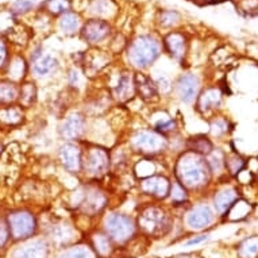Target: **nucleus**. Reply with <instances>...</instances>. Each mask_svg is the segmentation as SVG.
<instances>
[{
    "mask_svg": "<svg viewBox=\"0 0 258 258\" xmlns=\"http://www.w3.org/2000/svg\"><path fill=\"white\" fill-rule=\"evenodd\" d=\"M224 160H226V152L222 148H216V146L208 156H206V162H207L208 169H210L214 181L215 180L222 181L224 178H227Z\"/></svg>",
    "mask_w": 258,
    "mask_h": 258,
    "instance_id": "nucleus-30",
    "label": "nucleus"
},
{
    "mask_svg": "<svg viewBox=\"0 0 258 258\" xmlns=\"http://www.w3.org/2000/svg\"><path fill=\"white\" fill-rule=\"evenodd\" d=\"M251 211H253V204L250 203L247 199L239 198L231 206V208L224 215V218L227 220H231V222H239V220L246 219L251 214Z\"/></svg>",
    "mask_w": 258,
    "mask_h": 258,
    "instance_id": "nucleus-38",
    "label": "nucleus"
},
{
    "mask_svg": "<svg viewBox=\"0 0 258 258\" xmlns=\"http://www.w3.org/2000/svg\"><path fill=\"white\" fill-rule=\"evenodd\" d=\"M84 239L88 242V245L92 247L98 258H114L115 254L119 251L112 239L99 227L98 224L92 226L84 234Z\"/></svg>",
    "mask_w": 258,
    "mask_h": 258,
    "instance_id": "nucleus-24",
    "label": "nucleus"
},
{
    "mask_svg": "<svg viewBox=\"0 0 258 258\" xmlns=\"http://www.w3.org/2000/svg\"><path fill=\"white\" fill-rule=\"evenodd\" d=\"M202 88L203 80L199 73L185 69L174 77L172 98L176 99L182 106H194Z\"/></svg>",
    "mask_w": 258,
    "mask_h": 258,
    "instance_id": "nucleus-13",
    "label": "nucleus"
},
{
    "mask_svg": "<svg viewBox=\"0 0 258 258\" xmlns=\"http://www.w3.org/2000/svg\"><path fill=\"white\" fill-rule=\"evenodd\" d=\"M238 254L241 258H253L258 254V237L246 238L238 247Z\"/></svg>",
    "mask_w": 258,
    "mask_h": 258,
    "instance_id": "nucleus-45",
    "label": "nucleus"
},
{
    "mask_svg": "<svg viewBox=\"0 0 258 258\" xmlns=\"http://www.w3.org/2000/svg\"><path fill=\"white\" fill-rule=\"evenodd\" d=\"M45 9L50 15L61 17L72 10V2L71 0H46Z\"/></svg>",
    "mask_w": 258,
    "mask_h": 258,
    "instance_id": "nucleus-43",
    "label": "nucleus"
},
{
    "mask_svg": "<svg viewBox=\"0 0 258 258\" xmlns=\"http://www.w3.org/2000/svg\"><path fill=\"white\" fill-rule=\"evenodd\" d=\"M181 21V15L176 10H164L158 17V23L162 29H173Z\"/></svg>",
    "mask_w": 258,
    "mask_h": 258,
    "instance_id": "nucleus-44",
    "label": "nucleus"
},
{
    "mask_svg": "<svg viewBox=\"0 0 258 258\" xmlns=\"http://www.w3.org/2000/svg\"><path fill=\"white\" fill-rule=\"evenodd\" d=\"M134 215L141 237L146 241L169 237L177 222V215L169 206L157 202H142Z\"/></svg>",
    "mask_w": 258,
    "mask_h": 258,
    "instance_id": "nucleus-3",
    "label": "nucleus"
},
{
    "mask_svg": "<svg viewBox=\"0 0 258 258\" xmlns=\"http://www.w3.org/2000/svg\"><path fill=\"white\" fill-rule=\"evenodd\" d=\"M96 224L112 239L118 250L130 249L136 242L142 239L136 215L119 208H108Z\"/></svg>",
    "mask_w": 258,
    "mask_h": 258,
    "instance_id": "nucleus-4",
    "label": "nucleus"
},
{
    "mask_svg": "<svg viewBox=\"0 0 258 258\" xmlns=\"http://www.w3.org/2000/svg\"><path fill=\"white\" fill-rule=\"evenodd\" d=\"M230 132H231V122H230L229 118L216 114L208 119L207 136L212 141L223 140L224 137L229 136Z\"/></svg>",
    "mask_w": 258,
    "mask_h": 258,
    "instance_id": "nucleus-32",
    "label": "nucleus"
},
{
    "mask_svg": "<svg viewBox=\"0 0 258 258\" xmlns=\"http://www.w3.org/2000/svg\"><path fill=\"white\" fill-rule=\"evenodd\" d=\"M166 157L164 158H153V157H137L132 165V174L136 181L144 180L157 173H162V165L165 164Z\"/></svg>",
    "mask_w": 258,
    "mask_h": 258,
    "instance_id": "nucleus-26",
    "label": "nucleus"
},
{
    "mask_svg": "<svg viewBox=\"0 0 258 258\" xmlns=\"http://www.w3.org/2000/svg\"><path fill=\"white\" fill-rule=\"evenodd\" d=\"M112 27L110 22L104 19H98V18H91L87 22L83 23V27L80 30V37L85 43L89 46H99L103 42L111 37Z\"/></svg>",
    "mask_w": 258,
    "mask_h": 258,
    "instance_id": "nucleus-22",
    "label": "nucleus"
},
{
    "mask_svg": "<svg viewBox=\"0 0 258 258\" xmlns=\"http://www.w3.org/2000/svg\"><path fill=\"white\" fill-rule=\"evenodd\" d=\"M41 235L46 238L53 251L57 253L84 239V233L73 216H51L46 223L41 224Z\"/></svg>",
    "mask_w": 258,
    "mask_h": 258,
    "instance_id": "nucleus-8",
    "label": "nucleus"
},
{
    "mask_svg": "<svg viewBox=\"0 0 258 258\" xmlns=\"http://www.w3.org/2000/svg\"><path fill=\"white\" fill-rule=\"evenodd\" d=\"M5 153H6V145H5V142H3V141L0 140V160L3 158Z\"/></svg>",
    "mask_w": 258,
    "mask_h": 258,
    "instance_id": "nucleus-50",
    "label": "nucleus"
},
{
    "mask_svg": "<svg viewBox=\"0 0 258 258\" xmlns=\"http://www.w3.org/2000/svg\"><path fill=\"white\" fill-rule=\"evenodd\" d=\"M19 85L21 84L0 76V107L17 104L19 99Z\"/></svg>",
    "mask_w": 258,
    "mask_h": 258,
    "instance_id": "nucleus-35",
    "label": "nucleus"
},
{
    "mask_svg": "<svg viewBox=\"0 0 258 258\" xmlns=\"http://www.w3.org/2000/svg\"><path fill=\"white\" fill-rule=\"evenodd\" d=\"M257 176H258V172H257Z\"/></svg>",
    "mask_w": 258,
    "mask_h": 258,
    "instance_id": "nucleus-53",
    "label": "nucleus"
},
{
    "mask_svg": "<svg viewBox=\"0 0 258 258\" xmlns=\"http://www.w3.org/2000/svg\"><path fill=\"white\" fill-rule=\"evenodd\" d=\"M11 55H13V53L10 51L9 43L6 42V39L0 38V75L3 73V71L7 67Z\"/></svg>",
    "mask_w": 258,
    "mask_h": 258,
    "instance_id": "nucleus-47",
    "label": "nucleus"
},
{
    "mask_svg": "<svg viewBox=\"0 0 258 258\" xmlns=\"http://www.w3.org/2000/svg\"><path fill=\"white\" fill-rule=\"evenodd\" d=\"M30 79L38 81L50 79L61 69V61L50 51H45L42 46L33 49L29 58Z\"/></svg>",
    "mask_w": 258,
    "mask_h": 258,
    "instance_id": "nucleus-14",
    "label": "nucleus"
},
{
    "mask_svg": "<svg viewBox=\"0 0 258 258\" xmlns=\"http://www.w3.org/2000/svg\"><path fill=\"white\" fill-rule=\"evenodd\" d=\"M27 111L19 104L0 107V130H13L25 124Z\"/></svg>",
    "mask_w": 258,
    "mask_h": 258,
    "instance_id": "nucleus-28",
    "label": "nucleus"
},
{
    "mask_svg": "<svg viewBox=\"0 0 258 258\" xmlns=\"http://www.w3.org/2000/svg\"><path fill=\"white\" fill-rule=\"evenodd\" d=\"M216 218L215 210L207 199L192 200L189 206L177 215L182 231L190 234H199L208 230L215 223Z\"/></svg>",
    "mask_w": 258,
    "mask_h": 258,
    "instance_id": "nucleus-10",
    "label": "nucleus"
},
{
    "mask_svg": "<svg viewBox=\"0 0 258 258\" xmlns=\"http://www.w3.org/2000/svg\"><path fill=\"white\" fill-rule=\"evenodd\" d=\"M65 208L77 219L96 223L110 207V194L103 181H80L65 195Z\"/></svg>",
    "mask_w": 258,
    "mask_h": 258,
    "instance_id": "nucleus-1",
    "label": "nucleus"
},
{
    "mask_svg": "<svg viewBox=\"0 0 258 258\" xmlns=\"http://www.w3.org/2000/svg\"><path fill=\"white\" fill-rule=\"evenodd\" d=\"M116 11V6L112 0H91L88 5V13L93 18L104 19L112 17Z\"/></svg>",
    "mask_w": 258,
    "mask_h": 258,
    "instance_id": "nucleus-37",
    "label": "nucleus"
},
{
    "mask_svg": "<svg viewBox=\"0 0 258 258\" xmlns=\"http://www.w3.org/2000/svg\"><path fill=\"white\" fill-rule=\"evenodd\" d=\"M134 84H136V96L146 107L160 106L162 102L156 83L149 72H134Z\"/></svg>",
    "mask_w": 258,
    "mask_h": 258,
    "instance_id": "nucleus-23",
    "label": "nucleus"
},
{
    "mask_svg": "<svg viewBox=\"0 0 258 258\" xmlns=\"http://www.w3.org/2000/svg\"><path fill=\"white\" fill-rule=\"evenodd\" d=\"M224 164H226V174H227V177L235 178L237 177V174L239 173L241 170L245 169L246 165H247V161H246L239 153L226 152Z\"/></svg>",
    "mask_w": 258,
    "mask_h": 258,
    "instance_id": "nucleus-39",
    "label": "nucleus"
},
{
    "mask_svg": "<svg viewBox=\"0 0 258 258\" xmlns=\"http://www.w3.org/2000/svg\"><path fill=\"white\" fill-rule=\"evenodd\" d=\"M35 7H37V0H15L10 7V14L14 17L26 15L31 13Z\"/></svg>",
    "mask_w": 258,
    "mask_h": 258,
    "instance_id": "nucleus-46",
    "label": "nucleus"
},
{
    "mask_svg": "<svg viewBox=\"0 0 258 258\" xmlns=\"http://www.w3.org/2000/svg\"><path fill=\"white\" fill-rule=\"evenodd\" d=\"M55 157L61 169L80 181L83 168V142H61L57 148Z\"/></svg>",
    "mask_w": 258,
    "mask_h": 258,
    "instance_id": "nucleus-16",
    "label": "nucleus"
},
{
    "mask_svg": "<svg viewBox=\"0 0 258 258\" xmlns=\"http://www.w3.org/2000/svg\"><path fill=\"white\" fill-rule=\"evenodd\" d=\"M239 198H241V192H239L238 185H234L227 181V178H224L222 181H218V185H215L212 190L210 203H211L212 208L215 210L216 215L224 218L231 206Z\"/></svg>",
    "mask_w": 258,
    "mask_h": 258,
    "instance_id": "nucleus-21",
    "label": "nucleus"
},
{
    "mask_svg": "<svg viewBox=\"0 0 258 258\" xmlns=\"http://www.w3.org/2000/svg\"><path fill=\"white\" fill-rule=\"evenodd\" d=\"M162 47L172 61L184 67V63L186 62V57H188V49H189L188 38L184 33L181 31L168 33L162 39Z\"/></svg>",
    "mask_w": 258,
    "mask_h": 258,
    "instance_id": "nucleus-25",
    "label": "nucleus"
},
{
    "mask_svg": "<svg viewBox=\"0 0 258 258\" xmlns=\"http://www.w3.org/2000/svg\"><path fill=\"white\" fill-rule=\"evenodd\" d=\"M122 142L136 157L164 158L168 157L169 152L168 138L153 130L148 124L138 128H132L127 133L126 140H123Z\"/></svg>",
    "mask_w": 258,
    "mask_h": 258,
    "instance_id": "nucleus-7",
    "label": "nucleus"
},
{
    "mask_svg": "<svg viewBox=\"0 0 258 258\" xmlns=\"http://www.w3.org/2000/svg\"><path fill=\"white\" fill-rule=\"evenodd\" d=\"M55 258H98V255L88 245V242L83 239V241L58 251Z\"/></svg>",
    "mask_w": 258,
    "mask_h": 258,
    "instance_id": "nucleus-36",
    "label": "nucleus"
},
{
    "mask_svg": "<svg viewBox=\"0 0 258 258\" xmlns=\"http://www.w3.org/2000/svg\"><path fill=\"white\" fill-rule=\"evenodd\" d=\"M111 62H112V53L93 47L89 51H85L77 67H80L88 80H95L99 76L104 75L107 69L110 68Z\"/></svg>",
    "mask_w": 258,
    "mask_h": 258,
    "instance_id": "nucleus-20",
    "label": "nucleus"
},
{
    "mask_svg": "<svg viewBox=\"0 0 258 258\" xmlns=\"http://www.w3.org/2000/svg\"><path fill=\"white\" fill-rule=\"evenodd\" d=\"M2 211H3V210H2V206H0V212H2Z\"/></svg>",
    "mask_w": 258,
    "mask_h": 258,
    "instance_id": "nucleus-51",
    "label": "nucleus"
},
{
    "mask_svg": "<svg viewBox=\"0 0 258 258\" xmlns=\"http://www.w3.org/2000/svg\"><path fill=\"white\" fill-rule=\"evenodd\" d=\"M190 202H192V195H190L189 192L186 190V188H184L177 180H174L172 177L169 195H168V199L165 202L166 206H169L174 211V214H177V212L184 211L189 206Z\"/></svg>",
    "mask_w": 258,
    "mask_h": 258,
    "instance_id": "nucleus-29",
    "label": "nucleus"
},
{
    "mask_svg": "<svg viewBox=\"0 0 258 258\" xmlns=\"http://www.w3.org/2000/svg\"><path fill=\"white\" fill-rule=\"evenodd\" d=\"M210 239V234L207 233H199L198 235H192L184 242V245L185 246H198V245H202L204 242H207Z\"/></svg>",
    "mask_w": 258,
    "mask_h": 258,
    "instance_id": "nucleus-48",
    "label": "nucleus"
},
{
    "mask_svg": "<svg viewBox=\"0 0 258 258\" xmlns=\"http://www.w3.org/2000/svg\"><path fill=\"white\" fill-rule=\"evenodd\" d=\"M3 215L9 226L11 241L21 243L41 234V215L27 204H18L3 210Z\"/></svg>",
    "mask_w": 258,
    "mask_h": 258,
    "instance_id": "nucleus-5",
    "label": "nucleus"
},
{
    "mask_svg": "<svg viewBox=\"0 0 258 258\" xmlns=\"http://www.w3.org/2000/svg\"><path fill=\"white\" fill-rule=\"evenodd\" d=\"M0 76L6 77V79H9V80L14 81L17 84H22L23 81L30 79L29 59L21 53L13 54L9 63H7V67H6V69Z\"/></svg>",
    "mask_w": 258,
    "mask_h": 258,
    "instance_id": "nucleus-27",
    "label": "nucleus"
},
{
    "mask_svg": "<svg viewBox=\"0 0 258 258\" xmlns=\"http://www.w3.org/2000/svg\"><path fill=\"white\" fill-rule=\"evenodd\" d=\"M170 258H199V257L192 253H181V254H177V255H174V257H170Z\"/></svg>",
    "mask_w": 258,
    "mask_h": 258,
    "instance_id": "nucleus-49",
    "label": "nucleus"
},
{
    "mask_svg": "<svg viewBox=\"0 0 258 258\" xmlns=\"http://www.w3.org/2000/svg\"><path fill=\"white\" fill-rule=\"evenodd\" d=\"M207 2H208V0H207ZM212 2H216V0H212Z\"/></svg>",
    "mask_w": 258,
    "mask_h": 258,
    "instance_id": "nucleus-52",
    "label": "nucleus"
},
{
    "mask_svg": "<svg viewBox=\"0 0 258 258\" xmlns=\"http://www.w3.org/2000/svg\"><path fill=\"white\" fill-rule=\"evenodd\" d=\"M85 80L88 81V79L85 77L84 72H83L80 67H77V65L69 67V68L67 69V72H65L67 87H68L69 91H72V92H79V91L83 88V84H84Z\"/></svg>",
    "mask_w": 258,
    "mask_h": 258,
    "instance_id": "nucleus-40",
    "label": "nucleus"
},
{
    "mask_svg": "<svg viewBox=\"0 0 258 258\" xmlns=\"http://www.w3.org/2000/svg\"><path fill=\"white\" fill-rule=\"evenodd\" d=\"M111 174V150L104 145L83 142L80 181H103Z\"/></svg>",
    "mask_w": 258,
    "mask_h": 258,
    "instance_id": "nucleus-9",
    "label": "nucleus"
},
{
    "mask_svg": "<svg viewBox=\"0 0 258 258\" xmlns=\"http://www.w3.org/2000/svg\"><path fill=\"white\" fill-rule=\"evenodd\" d=\"M13 246L11 235H10L9 226L5 219L3 211L0 212V258H5L10 247Z\"/></svg>",
    "mask_w": 258,
    "mask_h": 258,
    "instance_id": "nucleus-42",
    "label": "nucleus"
},
{
    "mask_svg": "<svg viewBox=\"0 0 258 258\" xmlns=\"http://www.w3.org/2000/svg\"><path fill=\"white\" fill-rule=\"evenodd\" d=\"M148 126L153 130L160 133L166 138L177 136L181 133L180 120L165 107L154 106L149 107V112L146 115Z\"/></svg>",
    "mask_w": 258,
    "mask_h": 258,
    "instance_id": "nucleus-17",
    "label": "nucleus"
},
{
    "mask_svg": "<svg viewBox=\"0 0 258 258\" xmlns=\"http://www.w3.org/2000/svg\"><path fill=\"white\" fill-rule=\"evenodd\" d=\"M153 80L156 83L161 99H169L173 95V80L169 75L166 73H150Z\"/></svg>",
    "mask_w": 258,
    "mask_h": 258,
    "instance_id": "nucleus-41",
    "label": "nucleus"
},
{
    "mask_svg": "<svg viewBox=\"0 0 258 258\" xmlns=\"http://www.w3.org/2000/svg\"><path fill=\"white\" fill-rule=\"evenodd\" d=\"M39 88L37 81L33 79H27L19 85V99H18V104L22 106L26 111L33 108L38 102Z\"/></svg>",
    "mask_w": 258,
    "mask_h": 258,
    "instance_id": "nucleus-31",
    "label": "nucleus"
},
{
    "mask_svg": "<svg viewBox=\"0 0 258 258\" xmlns=\"http://www.w3.org/2000/svg\"><path fill=\"white\" fill-rule=\"evenodd\" d=\"M103 76L106 77V89L111 95L115 106L126 107L137 98L134 71L128 67H119L115 72Z\"/></svg>",
    "mask_w": 258,
    "mask_h": 258,
    "instance_id": "nucleus-11",
    "label": "nucleus"
},
{
    "mask_svg": "<svg viewBox=\"0 0 258 258\" xmlns=\"http://www.w3.org/2000/svg\"><path fill=\"white\" fill-rule=\"evenodd\" d=\"M89 118L83 108H72L65 112L58 123V138L61 142H84L89 132Z\"/></svg>",
    "mask_w": 258,
    "mask_h": 258,
    "instance_id": "nucleus-12",
    "label": "nucleus"
},
{
    "mask_svg": "<svg viewBox=\"0 0 258 258\" xmlns=\"http://www.w3.org/2000/svg\"><path fill=\"white\" fill-rule=\"evenodd\" d=\"M224 102V91L220 85H206L200 91L194 108L202 118L210 119L222 110Z\"/></svg>",
    "mask_w": 258,
    "mask_h": 258,
    "instance_id": "nucleus-19",
    "label": "nucleus"
},
{
    "mask_svg": "<svg viewBox=\"0 0 258 258\" xmlns=\"http://www.w3.org/2000/svg\"><path fill=\"white\" fill-rule=\"evenodd\" d=\"M170 182H172V174L162 172L144 180H138L136 182V188L145 202L165 203L169 195Z\"/></svg>",
    "mask_w": 258,
    "mask_h": 258,
    "instance_id": "nucleus-15",
    "label": "nucleus"
},
{
    "mask_svg": "<svg viewBox=\"0 0 258 258\" xmlns=\"http://www.w3.org/2000/svg\"><path fill=\"white\" fill-rule=\"evenodd\" d=\"M53 247L43 235L27 239L21 243H14L5 258H50Z\"/></svg>",
    "mask_w": 258,
    "mask_h": 258,
    "instance_id": "nucleus-18",
    "label": "nucleus"
},
{
    "mask_svg": "<svg viewBox=\"0 0 258 258\" xmlns=\"http://www.w3.org/2000/svg\"><path fill=\"white\" fill-rule=\"evenodd\" d=\"M215 148V142L207 134H196L185 138V150L195 152L200 156H208Z\"/></svg>",
    "mask_w": 258,
    "mask_h": 258,
    "instance_id": "nucleus-33",
    "label": "nucleus"
},
{
    "mask_svg": "<svg viewBox=\"0 0 258 258\" xmlns=\"http://www.w3.org/2000/svg\"><path fill=\"white\" fill-rule=\"evenodd\" d=\"M127 67L134 72H148L164 53L162 42L153 34H141L127 43Z\"/></svg>",
    "mask_w": 258,
    "mask_h": 258,
    "instance_id": "nucleus-6",
    "label": "nucleus"
},
{
    "mask_svg": "<svg viewBox=\"0 0 258 258\" xmlns=\"http://www.w3.org/2000/svg\"><path fill=\"white\" fill-rule=\"evenodd\" d=\"M170 174L186 188L192 198L202 196L204 192H208L214 182L206 162V157L190 150H184L174 157Z\"/></svg>",
    "mask_w": 258,
    "mask_h": 258,
    "instance_id": "nucleus-2",
    "label": "nucleus"
},
{
    "mask_svg": "<svg viewBox=\"0 0 258 258\" xmlns=\"http://www.w3.org/2000/svg\"><path fill=\"white\" fill-rule=\"evenodd\" d=\"M83 27V21L79 13L69 11V13L61 15L58 19V30L67 37H72L80 33Z\"/></svg>",
    "mask_w": 258,
    "mask_h": 258,
    "instance_id": "nucleus-34",
    "label": "nucleus"
}]
</instances>
